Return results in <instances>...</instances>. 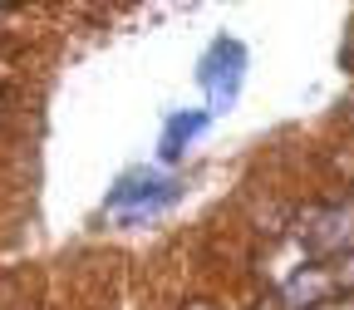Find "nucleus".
I'll return each instance as SVG.
<instances>
[{
  "instance_id": "3",
  "label": "nucleus",
  "mask_w": 354,
  "mask_h": 310,
  "mask_svg": "<svg viewBox=\"0 0 354 310\" xmlns=\"http://www.w3.org/2000/svg\"><path fill=\"white\" fill-rule=\"evenodd\" d=\"M207 128V113H172L167 118V128H162V163H172V158H183L187 153V143L197 138V133Z\"/></svg>"
},
{
  "instance_id": "4",
  "label": "nucleus",
  "mask_w": 354,
  "mask_h": 310,
  "mask_svg": "<svg viewBox=\"0 0 354 310\" xmlns=\"http://www.w3.org/2000/svg\"><path fill=\"white\" fill-rule=\"evenodd\" d=\"M344 281H349V286H354V261H349V266H344Z\"/></svg>"
},
{
  "instance_id": "1",
  "label": "nucleus",
  "mask_w": 354,
  "mask_h": 310,
  "mask_svg": "<svg viewBox=\"0 0 354 310\" xmlns=\"http://www.w3.org/2000/svg\"><path fill=\"white\" fill-rule=\"evenodd\" d=\"M241 79H246V50L236 39H216L212 50L202 55V69H197V84L207 89V99H212V113H227L236 104Z\"/></svg>"
},
{
  "instance_id": "2",
  "label": "nucleus",
  "mask_w": 354,
  "mask_h": 310,
  "mask_svg": "<svg viewBox=\"0 0 354 310\" xmlns=\"http://www.w3.org/2000/svg\"><path fill=\"white\" fill-rule=\"evenodd\" d=\"M172 197H177V183H172V177H158V172H148V167H133V172L118 177V188H113L109 207L123 212L128 221H138V217L167 207Z\"/></svg>"
}]
</instances>
